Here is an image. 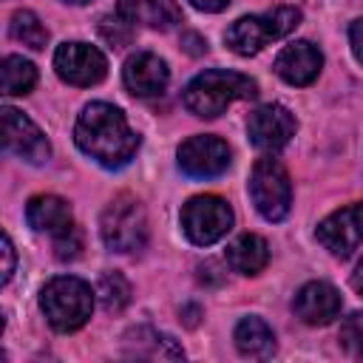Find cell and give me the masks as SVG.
<instances>
[{
	"label": "cell",
	"instance_id": "6da1fadb",
	"mask_svg": "<svg viewBox=\"0 0 363 363\" xmlns=\"http://www.w3.org/2000/svg\"><path fill=\"white\" fill-rule=\"evenodd\" d=\"M74 142L85 156L111 170L125 167L139 147V136L125 113L108 102H91L82 108L74 125Z\"/></svg>",
	"mask_w": 363,
	"mask_h": 363
},
{
	"label": "cell",
	"instance_id": "7a4b0ae2",
	"mask_svg": "<svg viewBox=\"0 0 363 363\" xmlns=\"http://www.w3.org/2000/svg\"><path fill=\"white\" fill-rule=\"evenodd\" d=\"M255 82L247 74L238 71H224V68H213L204 71L199 77H193L184 88V108L201 119H216L218 113H224L235 99H252Z\"/></svg>",
	"mask_w": 363,
	"mask_h": 363
},
{
	"label": "cell",
	"instance_id": "3957f363",
	"mask_svg": "<svg viewBox=\"0 0 363 363\" xmlns=\"http://www.w3.org/2000/svg\"><path fill=\"white\" fill-rule=\"evenodd\" d=\"M40 309L57 332H77L94 312V292L82 278H51L40 292Z\"/></svg>",
	"mask_w": 363,
	"mask_h": 363
},
{
	"label": "cell",
	"instance_id": "277c9868",
	"mask_svg": "<svg viewBox=\"0 0 363 363\" xmlns=\"http://www.w3.org/2000/svg\"><path fill=\"white\" fill-rule=\"evenodd\" d=\"M301 23V11L295 6H278L275 11H267V14H250V17H241L235 20L224 40L227 45L241 54V57H252L258 54L264 45H269L272 40H281L286 37L289 31H295V26Z\"/></svg>",
	"mask_w": 363,
	"mask_h": 363
},
{
	"label": "cell",
	"instance_id": "5b68a950",
	"mask_svg": "<svg viewBox=\"0 0 363 363\" xmlns=\"http://www.w3.org/2000/svg\"><path fill=\"white\" fill-rule=\"evenodd\" d=\"M99 233L102 241L113 250V252H136L145 247L147 241V216L145 207L139 204V199L122 193L116 196L99 218Z\"/></svg>",
	"mask_w": 363,
	"mask_h": 363
},
{
	"label": "cell",
	"instance_id": "8992f818",
	"mask_svg": "<svg viewBox=\"0 0 363 363\" xmlns=\"http://www.w3.org/2000/svg\"><path fill=\"white\" fill-rule=\"evenodd\" d=\"M250 199L255 204V210L267 218V221H281L286 218L289 207H292V182L286 167L272 159L264 156L252 164L250 173Z\"/></svg>",
	"mask_w": 363,
	"mask_h": 363
},
{
	"label": "cell",
	"instance_id": "52a82bcc",
	"mask_svg": "<svg viewBox=\"0 0 363 363\" xmlns=\"http://www.w3.org/2000/svg\"><path fill=\"white\" fill-rule=\"evenodd\" d=\"M230 227H233V210L221 196H193L182 207V230L199 247L216 244L230 233Z\"/></svg>",
	"mask_w": 363,
	"mask_h": 363
},
{
	"label": "cell",
	"instance_id": "ba28073f",
	"mask_svg": "<svg viewBox=\"0 0 363 363\" xmlns=\"http://www.w3.org/2000/svg\"><path fill=\"white\" fill-rule=\"evenodd\" d=\"M54 68L62 82L88 88V85H96L105 79L108 60L99 48H94L88 43H62L54 51Z\"/></svg>",
	"mask_w": 363,
	"mask_h": 363
},
{
	"label": "cell",
	"instance_id": "9c48e42d",
	"mask_svg": "<svg viewBox=\"0 0 363 363\" xmlns=\"http://www.w3.org/2000/svg\"><path fill=\"white\" fill-rule=\"evenodd\" d=\"M179 167L190 179H213L230 167V147L224 139L201 133L190 136L179 147Z\"/></svg>",
	"mask_w": 363,
	"mask_h": 363
},
{
	"label": "cell",
	"instance_id": "30bf717a",
	"mask_svg": "<svg viewBox=\"0 0 363 363\" xmlns=\"http://www.w3.org/2000/svg\"><path fill=\"white\" fill-rule=\"evenodd\" d=\"M318 241L335 255L349 258L363 244V201L335 210L318 224Z\"/></svg>",
	"mask_w": 363,
	"mask_h": 363
},
{
	"label": "cell",
	"instance_id": "8fae6325",
	"mask_svg": "<svg viewBox=\"0 0 363 363\" xmlns=\"http://www.w3.org/2000/svg\"><path fill=\"white\" fill-rule=\"evenodd\" d=\"M3 147L31 164H43L51 156L45 133L17 108H3Z\"/></svg>",
	"mask_w": 363,
	"mask_h": 363
},
{
	"label": "cell",
	"instance_id": "7c38bea8",
	"mask_svg": "<svg viewBox=\"0 0 363 363\" xmlns=\"http://www.w3.org/2000/svg\"><path fill=\"white\" fill-rule=\"evenodd\" d=\"M247 133H250V139H252V145L258 150L275 153L284 145H289V139L295 136V116L278 102L261 105V108H255L250 113Z\"/></svg>",
	"mask_w": 363,
	"mask_h": 363
},
{
	"label": "cell",
	"instance_id": "4fadbf2b",
	"mask_svg": "<svg viewBox=\"0 0 363 363\" xmlns=\"http://www.w3.org/2000/svg\"><path fill=\"white\" fill-rule=\"evenodd\" d=\"M295 315L309 326H326L340 315V292L326 281H309L292 301Z\"/></svg>",
	"mask_w": 363,
	"mask_h": 363
},
{
	"label": "cell",
	"instance_id": "5bb4252c",
	"mask_svg": "<svg viewBox=\"0 0 363 363\" xmlns=\"http://www.w3.org/2000/svg\"><path fill=\"white\" fill-rule=\"evenodd\" d=\"M323 65L320 51L309 40H295L284 45L275 57V74L289 85H309L318 79Z\"/></svg>",
	"mask_w": 363,
	"mask_h": 363
},
{
	"label": "cell",
	"instance_id": "9a60e30c",
	"mask_svg": "<svg viewBox=\"0 0 363 363\" xmlns=\"http://www.w3.org/2000/svg\"><path fill=\"white\" fill-rule=\"evenodd\" d=\"M167 79H170V71L164 60H159L150 51H139L128 57L122 68V82L133 96H159L167 88Z\"/></svg>",
	"mask_w": 363,
	"mask_h": 363
},
{
	"label": "cell",
	"instance_id": "2e32d148",
	"mask_svg": "<svg viewBox=\"0 0 363 363\" xmlns=\"http://www.w3.org/2000/svg\"><path fill=\"white\" fill-rule=\"evenodd\" d=\"M119 17L128 23L167 31L182 23V9L176 0H119Z\"/></svg>",
	"mask_w": 363,
	"mask_h": 363
},
{
	"label": "cell",
	"instance_id": "e0dca14e",
	"mask_svg": "<svg viewBox=\"0 0 363 363\" xmlns=\"http://www.w3.org/2000/svg\"><path fill=\"white\" fill-rule=\"evenodd\" d=\"M125 354L128 357H147V360H179V357H184L182 346L170 335L156 332L150 326H136L125 335Z\"/></svg>",
	"mask_w": 363,
	"mask_h": 363
},
{
	"label": "cell",
	"instance_id": "ac0fdd59",
	"mask_svg": "<svg viewBox=\"0 0 363 363\" xmlns=\"http://www.w3.org/2000/svg\"><path fill=\"white\" fill-rule=\"evenodd\" d=\"M26 221H28L31 230L48 233V235H54V233L65 230L68 224H74L68 201L60 199V196H51V193H43V196L28 199V204H26Z\"/></svg>",
	"mask_w": 363,
	"mask_h": 363
},
{
	"label": "cell",
	"instance_id": "d6986e66",
	"mask_svg": "<svg viewBox=\"0 0 363 363\" xmlns=\"http://www.w3.org/2000/svg\"><path fill=\"white\" fill-rule=\"evenodd\" d=\"M227 264L241 275H258L269 264V244L255 233H244L227 247Z\"/></svg>",
	"mask_w": 363,
	"mask_h": 363
},
{
	"label": "cell",
	"instance_id": "ffe728a7",
	"mask_svg": "<svg viewBox=\"0 0 363 363\" xmlns=\"http://www.w3.org/2000/svg\"><path fill=\"white\" fill-rule=\"evenodd\" d=\"M233 340L235 349L252 360H267L275 352V335L261 318H241L233 332Z\"/></svg>",
	"mask_w": 363,
	"mask_h": 363
},
{
	"label": "cell",
	"instance_id": "44dd1931",
	"mask_svg": "<svg viewBox=\"0 0 363 363\" xmlns=\"http://www.w3.org/2000/svg\"><path fill=\"white\" fill-rule=\"evenodd\" d=\"M0 77H3V94L6 96H23V94H28L34 88L37 68L23 57L9 54L3 60V65H0Z\"/></svg>",
	"mask_w": 363,
	"mask_h": 363
},
{
	"label": "cell",
	"instance_id": "7402d4cb",
	"mask_svg": "<svg viewBox=\"0 0 363 363\" xmlns=\"http://www.w3.org/2000/svg\"><path fill=\"white\" fill-rule=\"evenodd\" d=\"M9 31L17 43L34 48V51H43L45 43H48V28L40 23V17L28 9H20L11 14V23H9Z\"/></svg>",
	"mask_w": 363,
	"mask_h": 363
},
{
	"label": "cell",
	"instance_id": "603a6c76",
	"mask_svg": "<svg viewBox=\"0 0 363 363\" xmlns=\"http://www.w3.org/2000/svg\"><path fill=\"white\" fill-rule=\"evenodd\" d=\"M96 298L105 312H122L130 303V284L122 272H105L96 284Z\"/></svg>",
	"mask_w": 363,
	"mask_h": 363
},
{
	"label": "cell",
	"instance_id": "cb8c5ba5",
	"mask_svg": "<svg viewBox=\"0 0 363 363\" xmlns=\"http://www.w3.org/2000/svg\"><path fill=\"white\" fill-rule=\"evenodd\" d=\"M51 241H54V255L60 261H74L79 255V250H82V230L77 224H68L65 230L54 233Z\"/></svg>",
	"mask_w": 363,
	"mask_h": 363
},
{
	"label": "cell",
	"instance_id": "d4e9b609",
	"mask_svg": "<svg viewBox=\"0 0 363 363\" xmlns=\"http://www.w3.org/2000/svg\"><path fill=\"white\" fill-rule=\"evenodd\" d=\"M340 343L352 357L363 360V312H352L340 326Z\"/></svg>",
	"mask_w": 363,
	"mask_h": 363
},
{
	"label": "cell",
	"instance_id": "484cf974",
	"mask_svg": "<svg viewBox=\"0 0 363 363\" xmlns=\"http://www.w3.org/2000/svg\"><path fill=\"white\" fill-rule=\"evenodd\" d=\"M99 31H102V37H105L111 45H116V48H122V45H128V43H130V28H128V20L122 23V20H113V17H102Z\"/></svg>",
	"mask_w": 363,
	"mask_h": 363
},
{
	"label": "cell",
	"instance_id": "4316f807",
	"mask_svg": "<svg viewBox=\"0 0 363 363\" xmlns=\"http://www.w3.org/2000/svg\"><path fill=\"white\" fill-rule=\"evenodd\" d=\"M11 272H14V247H11V238L3 235V275H0V281L9 284Z\"/></svg>",
	"mask_w": 363,
	"mask_h": 363
},
{
	"label": "cell",
	"instance_id": "83f0119b",
	"mask_svg": "<svg viewBox=\"0 0 363 363\" xmlns=\"http://www.w3.org/2000/svg\"><path fill=\"white\" fill-rule=\"evenodd\" d=\"M349 43H352V54L357 57V62H363V17L352 23V28H349Z\"/></svg>",
	"mask_w": 363,
	"mask_h": 363
},
{
	"label": "cell",
	"instance_id": "f1b7e54d",
	"mask_svg": "<svg viewBox=\"0 0 363 363\" xmlns=\"http://www.w3.org/2000/svg\"><path fill=\"white\" fill-rule=\"evenodd\" d=\"M199 11H221L230 6V0H190Z\"/></svg>",
	"mask_w": 363,
	"mask_h": 363
},
{
	"label": "cell",
	"instance_id": "f546056e",
	"mask_svg": "<svg viewBox=\"0 0 363 363\" xmlns=\"http://www.w3.org/2000/svg\"><path fill=\"white\" fill-rule=\"evenodd\" d=\"M352 286H354V292L363 295V258L357 261V267H354V272H352Z\"/></svg>",
	"mask_w": 363,
	"mask_h": 363
},
{
	"label": "cell",
	"instance_id": "4dcf8cb0",
	"mask_svg": "<svg viewBox=\"0 0 363 363\" xmlns=\"http://www.w3.org/2000/svg\"><path fill=\"white\" fill-rule=\"evenodd\" d=\"M65 3H74V6H82V3H91V0H65Z\"/></svg>",
	"mask_w": 363,
	"mask_h": 363
}]
</instances>
